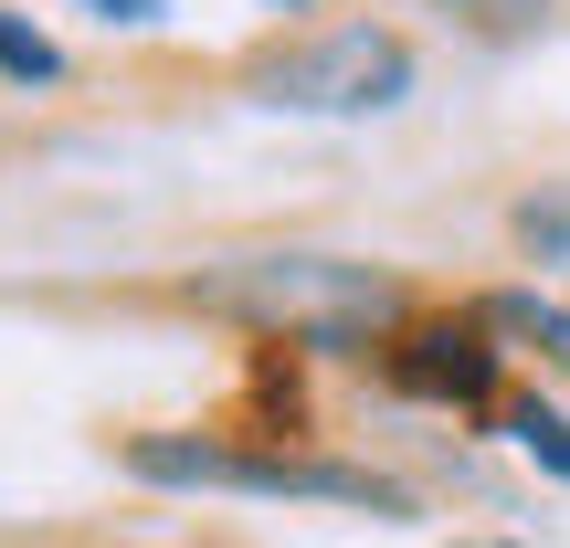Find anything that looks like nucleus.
<instances>
[{"label": "nucleus", "mask_w": 570, "mask_h": 548, "mask_svg": "<svg viewBox=\"0 0 570 548\" xmlns=\"http://www.w3.org/2000/svg\"><path fill=\"white\" fill-rule=\"evenodd\" d=\"M202 306L265 327V338H285V348L348 359V348H370V338L402 327V275L348 265V253H244V265L202 275Z\"/></svg>", "instance_id": "f257e3e1"}, {"label": "nucleus", "mask_w": 570, "mask_h": 548, "mask_svg": "<svg viewBox=\"0 0 570 548\" xmlns=\"http://www.w3.org/2000/svg\"><path fill=\"white\" fill-rule=\"evenodd\" d=\"M127 475L148 486H233V496H338L370 517H412V496L370 465H317V454H244V444H190V432H138Z\"/></svg>", "instance_id": "f03ea898"}, {"label": "nucleus", "mask_w": 570, "mask_h": 548, "mask_svg": "<svg viewBox=\"0 0 570 548\" xmlns=\"http://www.w3.org/2000/svg\"><path fill=\"white\" fill-rule=\"evenodd\" d=\"M402 96H412V42L381 21H338L265 63V106H296V117H381Z\"/></svg>", "instance_id": "7ed1b4c3"}, {"label": "nucleus", "mask_w": 570, "mask_h": 548, "mask_svg": "<svg viewBox=\"0 0 570 548\" xmlns=\"http://www.w3.org/2000/svg\"><path fill=\"white\" fill-rule=\"evenodd\" d=\"M391 380L412 390V401H497V348L475 317H433V327H402L391 338Z\"/></svg>", "instance_id": "20e7f679"}, {"label": "nucleus", "mask_w": 570, "mask_h": 548, "mask_svg": "<svg viewBox=\"0 0 570 548\" xmlns=\"http://www.w3.org/2000/svg\"><path fill=\"white\" fill-rule=\"evenodd\" d=\"M508 432H518V454H529V465L570 475V411H550V401H518V411H508Z\"/></svg>", "instance_id": "39448f33"}, {"label": "nucleus", "mask_w": 570, "mask_h": 548, "mask_svg": "<svg viewBox=\"0 0 570 548\" xmlns=\"http://www.w3.org/2000/svg\"><path fill=\"white\" fill-rule=\"evenodd\" d=\"M0 74H11V84H53V74H63V53H53V42H42L21 11H0Z\"/></svg>", "instance_id": "423d86ee"}, {"label": "nucleus", "mask_w": 570, "mask_h": 548, "mask_svg": "<svg viewBox=\"0 0 570 548\" xmlns=\"http://www.w3.org/2000/svg\"><path fill=\"white\" fill-rule=\"evenodd\" d=\"M433 11H454V21H475V32H529L550 0H433Z\"/></svg>", "instance_id": "0eeeda50"}, {"label": "nucleus", "mask_w": 570, "mask_h": 548, "mask_svg": "<svg viewBox=\"0 0 570 548\" xmlns=\"http://www.w3.org/2000/svg\"><path fill=\"white\" fill-rule=\"evenodd\" d=\"M518 243H529V253H570V211H518Z\"/></svg>", "instance_id": "6e6552de"}, {"label": "nucleus", "mask_w": 570, "mask_h": 548, "mask_svg": "<svg viewBox=\"0 0 570 548\" xmlns=\"http://www.w3.org/2000/svg\"><path fill=\"white\" fill-rule=\"evenodd\" d=\"M106 21H127V32H148V21H159V0H96Z\"/></svg>", "instance_id": "1a4fd4ad"}, {"label": "nucleus", "mask_w": 570, "mask_h": 548, "mask_svg": "<svg viewBox=\"0 0 570 548\" xmlns=\"http://www.w3.org/2000/svg\"><path fill=\"white\" fill-rule=\"evenodd\" d=\"M560 327H570V306H560ZM560 359H570V348H560Z\"/></svg>", "instance_id": "9d476101"}, {"label": "nucleus", "mask_w": 570, "mask_h": 548, "mask_svg": "<svg viewBox=\"0 0 570 548\" xmlns=\"http://www.w3.org/2000/svg\"><path fill=\"white\" fill-rule=\"evenodd\" d=\"M285 11H296V0H285Z\"/></svg>", "instance_id": "9b49d317"}]
</instances>
